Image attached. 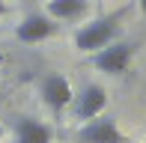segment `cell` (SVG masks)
<instances>
[{
	"instance_id": "6da1fadb",
	"label": "cell",
	"mask_w": 146,
	"mask_h": 143,
	"mask_svg": "<svg viewBox=\"0 0 146 143\" xmlns=\"http://www.w3.org/2000/svg\"><path fill=\"white\" fill-rule=\"evenodd\" d=\"M116 36H119V24H116L113 15L96 18V21L84 24V27L75 33V48L84 51V54H96V51H102L104 45L116 42Z\"/></svg>"
},
{
	"instance_id": "7a4b0ae2",
	"label": "cell",
	"mask_w": 146,
	"mask_h": 143,
	"mask_svg": "<svg viewBox=\"0 0 146 143\" xmlns=\"http://www.w3.org/2000/svg\"><path fill=\"white\" fill-rule=\"evenodd\" d=\"M134 48H137L134 42H110L92 54V66L104 75H122L128 69L131 57H134Z\"/></svg>"
},
{
	"instance_id": "3957f363",
	"label": "cell",
	"mask_w": 146,
	"mask_h": 143,
	"mask_svg": "<svg viewBox=\"0 0 146 143\" xmlns=\"http://www.w3.org/2000/svg\"><path fill=\"white\" fill-rule=\"evenodd\" d=\"M78 143H128V137L116 128V119L98 113L78 128Z\"/></svg>"
},
{
	"instance_id": "277c9868",
	"label": "cell",
	"mask_w": 146,
	"mask_h": 143,
	"mask_svg": "<svg viewBox=\"0 0 146 143\" xmlns=\"http://www.w3.org/2000/svg\"><path fill=\"white\" fill-rule=\"evenodd\" d=\"M39 95H42V101H45L51 110H54V113H63V110L72 105V99H75L69 77L60 75V72L42 77V83H39Z\"/></svg>"
},
{
	"instance_id": "5b68a950",
	"label": "cell",
	"mask_w": 146,
	"mask_h": 143,
	"mask_svg": "<svg viewBox=\"0 0 146 143\" xmlns=\"http://www.w3.org/2000/svg\"><path fill=\"white\" fill-rule=\"evenodd\" d=\"M104 107H108V93H104L98 83H87V87L81 89V95L72 99L75 119H92V116H98Z\"/></svg>"
},
{
	"instance_id": "8992f818",
	"label": "cell",
	"mask_w": 146,
	"mask_h": 143,
	"mask_svg": "<svg viewBox=\"0 0 146 143\" xmlns=\"http://www.w3.org/2000/svg\"><path fill=\"white\" fill-rule=\"evenodd\" d=\"M57 33V24H54V18H48V15H27L21 24L15 27V36H18V42H24V45H36V42H45V39H51Z\"/></svg>"
},
{
	"instance_id": "52a82bcc",
	"label": "cell",
	"mask_w": 146,
	"mask_h": 143,
	"mask_svg": "<svg viewBox=\"0 0 146 143\" xmlns=\"http://www.w3.org/2000/svg\"><path fill=\"white\" fill-rule=\"evenodd\" d=\"M12 128H15V143H51V128L33 116H18Z\"/></svg>"
},
{
	"instance_id": "ba28073f",
	"label": "cell",
	"mask_w": 146,
	"mask_h": 143,
	"mask_svg": "<svg viewBox=\"0 0 146 143\" xmlns=\"http://www.w3.org/2000/svg\"><path fill=\"white\" fill-rule=\"evenodd\" d=\"M87 12V0H48V12L45 15L54 21H75Z\"/></svg>"
},
{
	"instance_id": "9c48e42d",
	"label": "cell",
	"mask_w": 146,
	"mask_h": 143,
	"mask_svg": "<svg viewBox=\"0 0 146 143\" xmlns=\"http://www.w3.org/2000/svg\"><path fill=\"white\" fill-rule=\"evenodd\" d=\"M137 3H140V12L146 15V0H137Z\"/></svg>"
},
{
	"instance_id": "30bf717a",
	"label": "cell",
	"mask_w": 146,
	"mask_h": 143,
	"mask_svg": "<svg viewBox=\"0 0 146 143\" xmlns=\"http://www.w3.org/2000/svg\"><path fill=\"white\" fill-rule=\"evenodd\" d=\"M3 12H6V3H3V0H0V15H3Z\"/></svg>"
},
{
	"instance_id": "8fae6325",
	"label": "cell",
	"mask_w": 146,
	"mask_h": 143,
	"mask_svg": "<svg viewBox=\"0 0 146 143\" xmlns=\"http://www.w3.org/2000/svg\"><path fill=\"white\" fill-rule=\"evenodd\" d=\"M0 137H3V125H0Z\"/></svg>"
}]
</instances>
